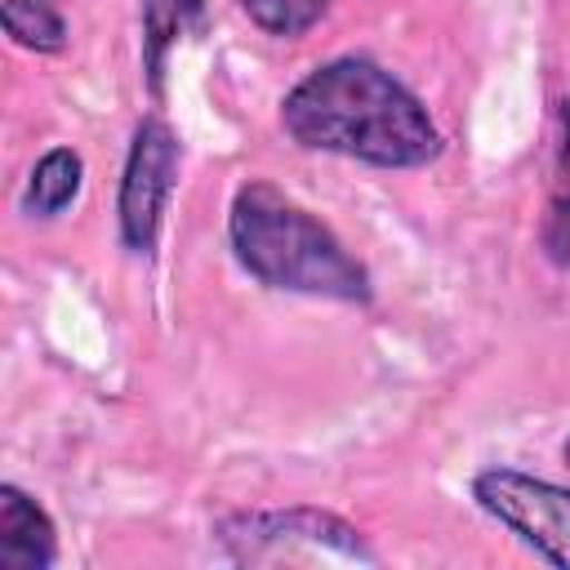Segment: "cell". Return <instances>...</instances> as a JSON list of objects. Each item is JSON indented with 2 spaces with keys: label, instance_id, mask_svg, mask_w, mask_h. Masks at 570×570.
<instances>
[{
  "label": "cell",
  "instance_id": "7",
  "mask_svg": "<svg viewBox=\"0 0 570 570\" xmlns=\"http://www.w3.org/2000/svg\"><path fill=\"white\" fill-rule=\"evenodd\" d=\"M80 174H85V165H80V156H76L71 147L45 151V156L36 160L31 178H27L22 205H27L31 214H40V218L62 214V209L76 200V191H80Z\"/></svg>",
  "mask_w": 570,
  "mask_h": 570
},
{
  "label": "cell",
  "instance_id": "6",
  "mask_svg": "<svg viewBox=\"0 0 570 570\" xmlns=\"http://www.w3.org/2000/svg\"><path fill=\"white\" fill-rule=\"evenodd\" d=\"M58 557V534L45 508L18 485H0V570H45Z\"/></svg>",
  "mask_w": 570,
  "mask_h": 570
},
{
  "label": "cell",
  "instance_id": "5",
  "mask_svg": "<svg viewBox=\"0 0 570 570\" xmlns=\"http://www.w3.org/2000/svg\"><path fill=\"white\" fill-rule=\"evenodd\" d=\"M178 178V142L165 120H142L129 142L125 178H120V236L129 249L147 254L160 232L165 200Z\"/></svg>",
  "mask_w": 570,
  "mask_h": 570
},
{
  "label": "cell",
  "instance_id": "4",
  "mask_svg": "<svg viewBox=\"0 0 570 570\" xmlns=\"http://www.w3.org/2000/svg\"><path fill=\"white\" fill-rule=\"evenodd\" d=\"M472 499L543 561L570 570V490L512 468H485L472 481Z\"/></svg>",
  "mask_w": 570,
  "mask_h": 570
},
{
  "label": "cell",
  "instance_id": "8",
  "mask_svg": "<svg viewBox=\"0 0 570 570\" xmlns=\"http://www.w3.org/2000/svg\"><path fill=\"white\" fill-rule=\"evenodd\" d=\"M4 31L36 53H58L67 45V22L45 0H4Z\"/></svg>",
  "mask_w": 570,
  "mask_h": 570
},
{
  "label": "cell",
  "instance_id": "11",
  "mask_svg": "<svg viewBox=\"0 0 570 570\" xmlns=\"http://www.w3.org/2000/svg\"><path fill=\"white\" fill-rule=\"evenodd\" d=\"M240 9L272 36H303L325 9L330 0H240Z\"/></svg>",
  "mask_w": 570,
  "mask_h": 570
},
{
  "label": "cell",
  "instance_id": "9",
  "mask_svg": "<svg viewBox=\"0 0 570 570\" xmlns=\"http://www.w3.org/2000/svg\"><path fill=\"white\" fill-rule=\"evenodd\" d=\"M543 249H548L552 263L570 267V98H566V107H561V183H557L552 205H548Z\"/></svg>",
  "mask_w": 570,
  "mask_h": 570
},
{
  "label": "cell",
  "instance_id": "2",
  "mask_svg": "<svg viewBox=\"0 0 570 570\" xmlns=\"http://www.w3.org/2000/svg\"><path fill=\"white\" fill-rule=\"evenodd\" d=\"M227 236L240 267L272 289L316 294L338 303L370 298L365 267L338 245V236L321 218H312L272 183H245L236 191Z\"/></svg>",
  "mask_w": 570,
  "mask_h": 570
},
{
  "label": "cell",
  "instance_id": "1",
  "mask_svg": "<svg viewBox=\"0 0 570 570\" xmlns=\"http://www.w3.org/2000/svg\"><path fill=\"white\" fill-rule=\"evenodd\" d=\"M289 138L379 169H419L441 151L428 107L379 62L334 58L307 71L281 102Z\"/></svg>",
  "mask_w": 570,
  "mask_h": 570
},
{
  "label": "cell",
  "instance_id": "12",
  "mask_svg": "<svg viewBox=\"0 0 570 570\" xmlns=\"http://www.w3.org/2000/svg\"><path fill=\"white\" fill-rule=\"evenodd\" d=\"M561 454H566V468H570V436H566V450Z\"/></svg>",
  "mask_w": 570,
  "mask_h": 570
},
{
  "label": "cell",
  "instance_id": "3",
  "mask_svg": "<svg viewBox=\"0 0 570 570\" xmlns=\"http://www.w3.org/2000/svg\"><path fill=\"white\" fill-rule=\"evenodd\" d=\"M227 557L240 566H370L374 552L334 512H236L218 525Z\"/></svg>",
  "mask_w": 570,
  "mask_h": 570
},
{
  "label": "cell",
  "instance_id": "10",
  "mask_svg": "<svg viewBox=\"0 0 570 570\" xmlns=\"http://www.w3.org/2000/svg\"><path fill=\"white\" fill-rule=\"evenodd\" d=\"M200 13V0H142V22H147V62L151 76H160V53L174 36L187 31V22Z\"/></svg>",
  "mask_w": 570,
  "mask_h": 570
}]
</instances>
